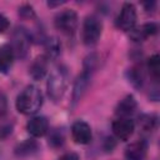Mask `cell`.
Instances as JSON below:
<instances>
[{
	"mask_svg": "<svg viewBox=\"0 0 160 160\" xmlns=\"http://www.w3.org/2000/svg\"><path fill=\"white\" fill-rule=\"evenodd\" d=\"M42 105V94L39 88L35 85L25 86L21 92L18 95L15 106L19 112L24 115H32L36 114Z\"/></svg>",
	"mask_w": 160,
	"mask_h": 160,
	"instance_id": "obj_1",
	"label": "cell"
},
{
	"mask_svg": "<svg viewBox=\"0 0 160 160\" xmlns=\"http://www.w3.org/2000/svg\"><path fill=\"white\" fill-rule=\"evenodd\" d=\"M68 88V72L62 66H56L55 69L51 70L48 82H46V89H48V95L50 100L54 102H59Z\"/></svg>",
	"mask_w": 160,
	"mask_h": 160,
	"instance_id": "obj_2",
	"label": "cell"
},
{
	"mask_svg": "<svg viewBox=\"0 0 160 160\" xmlns=\"http://www.w3.org/2000/svg\"><path fill=\"white\" fill-rule=\"evenodd\" d=\"M102 31V22L95 15H89L85 18L82 24V42L88 46L95 45Z\"/></svg>",
	"mask_w": 160,
	"mask_h": 160,
	"instance_id": "obj_3",
	"label": "cell"
},
{
	"mask_svg": "<svg viewBox=\"0 0 160 160\" xmlns=\"http://www.w3.org/2000/svg\"><path fill=\"white\" fill-rule=\"evenodd\" d=\"M31 44V35L29 31L24 28H16L12 32L11 38V49L14 51V55L19 59H25L29 54Z\"/></svg>",
	"mask_w": 160,
	"mask_h": 160,
	"instance_id": "obj_4",
	"label": "cell"
},
{
	"mask_svg": "<svg viewBox=\"0 0 160 160\" xmlns=\"http://www.w3.org/2000/svg\"><path fill=\"white\" fill-rule=\"evenodd\" d=\"M54 24L62 34L72 35L78 28V14L71 9H65L55 16Z\"/></svg>",
	"mask_w": 160,
	"mask_h": 160,
	"instance_id": "obj_5",
	"label": "cell"
},
{
	"mask_svg": "<svg viewBox=\"0 0 160 160\" xmlns=\"http://www.w3.org/2000/svg\"><path fill=\"white\" fill-rule=\"evenodd\" d=\"M138 19L136 8L131 2H125L116 19V26L124 31H131L135 28Z\"/></svg>",
	"mask_w": 160,
	"mask_h": 160,
	"instance_id": "obj_6",
	"label": "cell"
},
{
	"mask_svg": "<svg viewBox=\"0 0 160 160\" xmlns=\"http://www.w3.org/2000/svg\"><path fill=\"white\" fill-rule=\"evenodd\" d=\"M111 129H112V132L114 135L119 139V140H122V141H126L131 138V135L134 134V130H135V124L131 119L129 118H119L116 119L112 125H111Z\"/></svg>",
	"mask_w": 160,
	"mask_h": 160,
	"instance_id": "obj_7",
	"label": "cell"
},
{
	"mask_svg": "<svg viewBox=\"0 0 160 160\" xmlns=\"http://www.w3.org/2000/svg\"><path fill=\"white\" fill-rule=\"evenodd\" d=\"M71 138L76 144H80V145L89 144L92 138L90 125L82 120L75 121L71 126Z\"/></svg>",
	"mask_w": 160,
	"mask_h": 160,
	"instance_id": "obj_8",
	"label": "cell"
},
{
	"mask_svg": "<svg viewBox=\"0 0 160 160\" xmlns=\"http://www.w3.org/2000/svg\"><path fill=\"white\" fill-rule=\"evenodd\" d=\"M91 76H92V72L82 70V72L76 78L74 82V88H72V105L78 104L84 96V94L86 92L90 85V81H91Z\"/></svg>",
	"mask_w": 160,
	"mask_h": 160,
	"instance_id": "obj_9",
	"label": "cell"
},
{
	"mask_svg": "<svg viewBox=\"0 0 160 160\" xmlns=\"http://www.w3.org/2000/svg\"><path fill=\"white\" fill-rule=\"evenodd\" d=\"M28 132L34 138H41L49 131V122L45 116H34L26 124Z\"/></svg>",
	"mask_w": 160,
	"mask_h": 160,
	"instance_id": "obj_10",
	"label": "cell"
},
{
	"mask_svg": "<svg viewBox=\"0 0 160 160\" xmlns=\"http://www.w3.org/2000/svg\"><path fill=\"white\" fill-rule=\"evenodd\" d=\"M148 151V144L145 140H139L131 142L125 149V158L126 160H145Z\"/></svg>",
	"mask_w": 160,
	"mask_h": 160,
	"instance_id": "obj_11",
	"label": "cell"
},
{
	"mask_svg": "<svg viewBox=\"0 0 160 160\" xmlns=\"http://www.w3.org/2000/svg\"><path fill=\"white\" fill-rule=\"evenodd\" d=\"M156 31H158V25L155 22H146L139 28H134L130 31V36L134 41H144L149 36L156 34Z\"/></svg>",
	"mask_w": 160,
	"mask_h": 160,
	"instance_id": "obj_12",
	"label": "cell"
},
{
	"mask_svg": "<svg viewBox=\"0 0 160 160\" xmlns=\"http://www.w3.org/2000/svg\"><path fill=\"white\" fill-rule=\"evenodd\" d=\"M48 64H49V60L46 59L45 55H41V56L36 58L32 61L31 66L29 68L30 76L34 80H41L48 72Z\"/></svg>",
	"mask_w": 160,
	"mask_h": 160,
	"instance_id": "obj_13",
	"label": "cell"
},
{
	"mask_svg": "<svg viewBox=\"0 0 160 160\" xmlns=\"http://www.w3.org/2000/svg\"><path fill=\"white\" fill-rule=\"evenodd\" d=\"M136 106H138V102H136L135 98L132 95H126L124 99H121L118 102V105L115 108V112L120 118H128L136 110Z\"/></svg>",
	"mask_w": 160,
	"mask_h": 160,
	"instance_id": "obj_14",
	"label": "cell"
},
{
	"mask_svg": "<svg viewBox=\"0 0 160 160\" xmlns=\"http://www.w3.org/2000/svg\"><path fill=\"white\" fill-rule=\"evenodd\" d=\"M14 51L9 44H5L0 48V72L6 74L14 64Z\"/></svg>",
	"mask_w": 160,
	"mask_h": 160,
	"instance_id": "obj_15",
	"label": "cell"
},
{
	"mask_svg": "<svg viewBox=\"0 0 160 160\" xmlns=\"http://www.w3.org/2000/svg\"><path fill=\"white\" fill-rule=\"evenodd\" d=\"M38 150H39V144L32 139H28L16 145L15 155L19 158H26V156H31V155L36 154Z\"/></svg>",
	"mask_w": 160,
	"mask_h": 160,
	"instance_id": "obj_16",
	"label": "cell"
},
{
	"mask_svg": "<svg viewBox=\"0 0 160 160\" xmlns=\"http://www.w3.org/2000/svg\"><path fill=\"white\" fill-rule=\"evenodd\" d=\"M61 52V44L56 38H49L45 41V56L46 59L50 60H55L59 58Z\"/></svg>",
	"mask_w": 160,
	"mask_h": 160,
	"instance_id": "obj_17",
	"label": "cell"
},
{
	"mask_svg": "<svg viewBox=\"0 0 160 160\" xmlns=\"http://www.w3.org/2000/svg\"><path fill=\"white\" fill-rule=\"evenodd\" d=\"M138 125L142 132H151L158 125V118L152 114H141L138 119Z\"/></svg>",
	"mask_w": 160,
	"mask_h": 160,
	"instance_id": "obj_18",
	"label": "cell"
},
{
	"mask_svg": "<svg viewBox=\"0 0 160 160\" xmlns=\"http://www.w3.org/2000/svg\"><path fill=\"white\" fill-rule=\"evenodd\" d=\"M128 79L129 82H131V85L136 89H141L144 85V72L140 68H131L128 71Z\"/></svg>",
	"mask_w": 160,
	"mask_h": 160,
	"instance_id": "obj_19",
	"label": "cell"
},
{
	"mask_svg": "<svg viewBox=\"0 0 160 160\" xmlns=\"http://www.w3.org/2000/svg\"><path fill=\"white\" fill-rule=\"evenodd\" d=\"M148 69H149V72L150 75L158 80L159 79V75H160V58L159 55H152L149 61H148Z\"/></svg>",
	"mask_w": 160,
	"mask_h": 160,
	"instance_id": "obj_20",
	"label": "cell"
},
{
	"mask_svg": "<svg viewBox=\"0 0 160 160\" xmlns=\"http://www.w3.org/2000/svg\"><path fill=\"white\" fill-rule=\"evenodd\" d=\"M64 134L62 131H60L59 129H55L50 132V136H49V145L52 146V148H59L64 144Z\"/></svg>",
	"mask_w": 160,
	"mask_h": 160,
	"instance_id": "obj_21",
	"label": "cell"
},
{
	"mask_svg": "<svg viewBox=\"0 0 160 160\" xmlns=\"http://www.w3.org/2000/svg\"><path fill=\"white\" fill-rule=\"evenodd\" d=\"M19 15L22 18V19H34L35 18V11L32 9L31 5H22L19 8Z\"/></svg>",
	"mask_w": 160,
	"mask_h": 160,
	"instance_id": "obj_22",
	"label": "cell"
},
{
	"mask_svg": "<svg viewBox=\"0 0 160 160\" xmlns=\"http://www.w3.org/2000/svg\"><path fill=\"white\" fill-rule=\"evenodd\" d=\"M8 111V101H6V98L0 94V119H2L5 116Z\"/></svg>",
	"mask_w": 160,
	"mask_h": 160,
	"instance_id": "obj_23",
	"label": "cell"
},
{
	"mask_svg": "<svg viewBox=\"0 0 160 160\" xmlns=\"http://www.w3.org/2000/svg\"><path fill=\"white\" fill-rule=\"evenodd\" d=\"M11 132H12V125L6 124V125L1 126V128H0V139H5V138H8Z\"/></svg>",
	"mask_w": 160,
	"mask_h": 160,
	"instance_id": "obj_24",
	"label": "cell"
},
{
	"mask_svg": "<svg viewBox=\"0 0 160 160\" xmlns=\"http://www.w3.org/2000/svg\"><path fill=\"white\" fill-rule=\"evenodd\" d=\"M9 25H10V22L8 20V18L5 15L0 14V32H4L5 30H8L9 29Z\"/></svg>",
	"mask_w": 160,
	"mask_h": 160,
	"instance_id": "obj_25",
	"label": "cell"
},
{
	"mask_svg": "<svg viewBox=\"0 0 160 160\" xmlns=\"http://www.w3.org/2000/svg\"><path fill=\"white\" fill-rule=\"evenodd\" d=\"M58 160H79V155L75 152H66L62 156H60Z\"/></svg>",
	"mask_w": 160,
	"mask_h": 160,
	"instance_id": "obj_26",
	"label": "cell"
},
{
	"mask_svg": "<svg viewBox=\"0 0 160 160\" xmlns=\"http://www.w3.org/2000/svg\"><path fill=\"white\" fill-rule=\"evenodd\" d=\"M142 5H144L145 10H146L148 12H150V11H154V10H155L156 2H155V1H148V2H144Z\"/></svg>",
	"mask_w": 160,
	"mask_h": 160,
	"instance_id": "obj_27",
	"label": "cell"
},
{
	"mask_svg": "<svg viewBox=\"0 0 160 160\" xmlns=\"http://www.w3.org/2000/svg\"><path fill=\"white\" fill-rule=\"evenodd\" d=\"M65 1H49L48 2V6H50V8H55V6H60V5H62Z\"/></svg>",
	"mask_w": 160,
	"mask_h": 160,
	"instance_id": "obj_28",
	"label": "cell"
}]
</instances>
